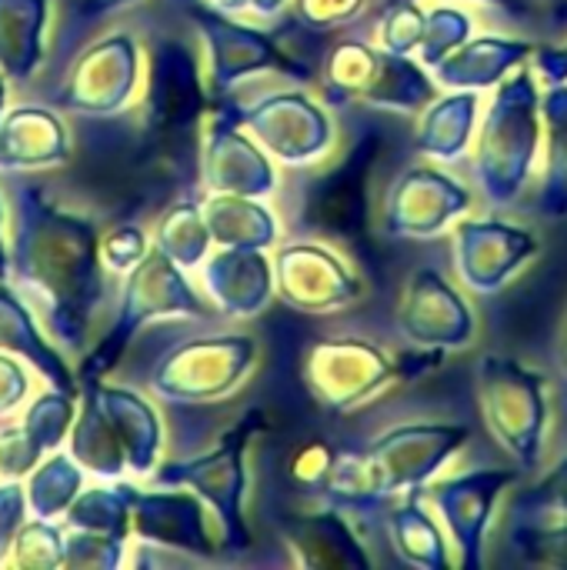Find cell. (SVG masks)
Here are the masks:
<instances>
[{"instance_id":"6da1fadb","label":"cell","mask_w":567,"mask_h":570,"mask_svg":"<svg viewBox=\"0 0 567 570\" xmlns=\"http://www.w3.org/2000/svg\"><path fill=\"white\" fill-rule=\"evenodd\" d=\"M471 441L468 424H398L364 448L341 451L324 501L354 518H371L391 501L421 494Z\"/></svg>"},{"instance_id":"52a82bcc","label":"cell","mask_w":567,"mask_h":570,"mask_svg":"<svg viewBox=\"0 0 567 570\" xmlns=\"http://www.w3.org/2000/svg\"><path fill=\"white\" fill-rule=\"evenodd\" d=\"M471 190L434 160L408 167L388 187L378 230L391 240H431L471 214Z\"/></svg>"},{"instance_id":"1f68e13d","label":"cell","mask_w":567,"mask_h":570,"mask_svg":"<svg viewBox=\"0 0 567 570\" xmlns=\"http://www.w3.org/2000/svg\"><path fill=\"white\" fill-rule=\"evenodd\" d=\"M481 3H495L508 13H528V7H531L528 0H481Z\"/></svg>"},{"instance_id":"ac0fdd59","label":"cell","mask_w":567,"mask_h":570,"mask_svg":"<svg viewBox=\"0 0 567 570\" xmlns=\"http://www.w3.org/2000/svg\"><path fill=\"white\" fill-rule=\"evenodd\" d=\"M545 117V167L535 190V210L545 220L567 217V80L541 87Z\"/></svg>"},{"instance_id":"7402d4cb","label":"cell","mask_w":567,"mask_h":570,"mask_svg":"<svg viewBox=\"0 0 567 570\" xmlns=\"http://www.w3.org/2000/svg\"><path fill=\"white\" fill-rule=\"evenodd\" d=\"M567 521V454L511 504V524H551Z\"/></svg>"},{"instance_id":"4fadbf2b","label":"cell","mask_w":567,"mask_h":570,"mask_svg":"<svg viewBox=\"0 0 567 570\" xmlns=\"http://www.w3.org/2000/svg\"><path fill=\"white\" fill-rule=\"evenodd\" d=\"M538 40L508 33H471L454 53H448L434 70L441 90H495L518 67L531 63Z\"/></svg>"},{"instance_id":"2e32d148","label":"cell","mask_w":567,"mask_h":570,"mask_svg":"<svg viewBox=\"0 0 567 570\" xmlns=\"http://www.w3.org/2000/svg\"><path fill=\"white\" fill-rule=\"evenodd\" d=\"M438 94L441 87L414 53H394L378 43V57L358 104L398 117H418Z\"/></svg>"},{"instance_id":"f546056e","label":"cell","mask_w":567,"mask_h":570,"mask_svg":"<svg viewBox=\"0 0 567 570\" xmlns=\"http://www.w3.org/2000/svg\"><path fill=\"white\" fill-rule=\"evenodd\" d=\"M528 3H541L555 17L558 27H567V0H528Z\"/></svg>"},{"instance_id":"83f0119b","label":"cell","mask_w":567,"mask_h":570,"mask_svg":"<svg viewBox=\"0 0 567 570\" xmlns=\"http://www.w3.org/2000/svg\"><path fill=\"white\" fill-rule=\"evenodd\" d=\"M531 70L538 73L541 87L567 80V40L565 43H538L531 57Z\"/></svg>"},{"instance_id":"30bf717a","label":"cell","mask_w":567,"mask_h":570,"mask_svg":"<svg viewBox=\"0 0 567 570\" xmlns=\"http://www.w3.org/2000/svg\"><path fill=\"white\" fill-rule=\"evenodd\" d=\"M394 321L414 347L451 354L471 347L478 337V317L468 297L438 267H418L408 277Z\"/></svg>"},{"instance_id":"d6986e66","label":"cell","mask_w":567,"mask_h":570,"mask_svg":"<svg viewBox=\"0 0 567 570\" xmlns=\"http://www.w3.org/2000/svg\"><path fill=\"white\" fill-rule=\"evenodd\" d=\"M207 281L227 314L251 317L267 307L274 294V267L264 250H231L217 257L207 271Z\"/></svg>"},{"instance_id":"3957f363","label":"cell","mask_w":567,"mask_h":570,"mask_svg":"<svg viewBox=\"0 0 567 570\" xmlns=\"http://www.w3.org/2000/svg\"><path fill=\"white\" fill-rule=\"evenodd\" d=\"M478 401L485 428L501 451L521 471H538L551 424L548 377L518 357L485 354L478 361Z\"/></svg>"},{"instance_id":"ba28073f","label":"cell","mask_w":567,"mask_h":570,"mask_svg":"<svg viewBox=\"0 0 567 570\" xmlns=\"http://www.w3.org/2000/svg\"><path fill=\"white\" fill-rule=\"evenodd\" d=\"M541 254V237L498 214L461 217L454 224V267L465 287L478 294L505 291L535 257Z\"/></svg>"},{"instance_id":"44dd1931","label":"cell","mask_w":567,"mask_h":570,"mask_svg":"<svg viewBox=\"0 0 567 570\" xmlns=\"http://www.w3.org/2000/svg\"><path fill=\"white\" fill-rule=\"evenodd\" d=\"M211 227L221 244L237 250H264L277 240L274 214L254 197L241 194H224L211 200Z\"/></svg>"},{"instance_id":"d4e9b609","label":"cell","mask_w":567,"mask_h":570,"mask_svg":"<svg viewBox=\"0 0 567 570\" xmlns=\"http://www.w3.org/2000/svg\"><path fill=\"white\" fill-rule=\"evenodd\" d=\"M428 10L421 0H388L378 10V43L394 53H418L424 40Z\"/></svg>"},{"instance_id":"8992f818","label":"cell","mask_w":567,"mask_h":570,"mask_svg":"<svg viewBox=\"0 0 567 570\" xmlns=\"http://www.w3.org/2000/svg\"><path fill=\"white\" fill-rule=\"evenodd\" d=\"M398 381V357L364 337L321 341L304 361V384L328 414H351Z\"/></svg>"},{"instance_id":"4dcf8cb0","label":"cell","mask_w":567,"mask_h":570,"mask_svg":"<svg viewBox=\"0 0 567 570\" xmlns=\"http://www.w3.org/2000/svg\"><path fill=\"white\" fill-rule=\"evenodd\" d=\"M247 7H254L264 17H274V13H281L287 7V0H247Z\"/></svg>"},{"instance_id":"5bb4252c","label":"cell","mask_w":567,"mask_h":570,"mask_svg":"<svg viewBox=\"0 0 567 570\" xmlns=\"http://www.w3.org/2000/svg\"><path fill=\"white\" fill-rule=\"evenodd\" d=\"M264 428L261 411H251L227 438L224 444L194 468V481L197 488L207 494V501L217 508V514L224 518L227 538L234 548H251V534L244 528V514H241V501H244V448L251 444V438Z\"/></svg>"},{"instance_id":"cb8c5ba5","label":"cell","mask_w":567,"mask_h":570,"mask_svg":"<svg viewBox=\"0 0 567 570\" xmlns=\"http://www.w3.org/2000/svg\"><path fill=\"white\" fill-rule=\"evenodd\" d=\"M511 551L525 564L567 570V521L511 524Z\"/></svg>"},{"instance_id":"603a6c76","label":"cell","mask_w":567,"mask_h":570,"mask_svg":"<svg viewBox=\"0 0 567 570\" xmlns=\"http://www.w3.org/2000/svg\"><path fill=\"white\" fill-rule=\"evenodd\" d=\"M475 33V17L468 10H461L458 3H438L428 10L424 20V40L418 47V60L434 70L448 53H454L468 37Z\"/></svg>"},{"instance_id":"4316f807","label":"cell","mask_w":567,"mask_h":570,"mask_svg":"<svg viewBox=\"0 0 567 570\" xmlns=\"http://www.w3.org/2000/svg\"><path fill=\"white\" fill-rule=\"evenodd\" d=\"M368 0H294V17L317 30H341L364 13Z\"/></svg>"},{"instance_id":"f1b7e54d","label":"cell","mask_w":567,"mask_h":570,"mask_svg":"<svg viewBox=\"0 0 567 570\" xmlns=\"http://www.w3.org/2000/svg\"><path fill=\"white\" fill-rule=\"evenodd\" d=\"M555 364H558L561 377L567 381V311H565V317H561L558 337H555Z\"/></svg>"},{"instance_id":"7a4b0ae2","label":"cell","mask_w":567,"mask_h":570,"mask_svg":"<svg viewBox=\"0 0 567 570\" xmlns=\"http://www.w3.org/2000/svg\"><path fill=\"white\" fill-rule=\"evenodd\" d=\"M475 177L491 207H508L535 184L545 157L541 80L531 63L505 77L478 120Z\"/></svg>"},{"instance_id":"277c9868","label":"cell","mask_w":567,"mask_h":570,"mask_svg":"<svg viewBox=\"0 0 567 570\" xmlns=\"http://www.w3.org/2000/svg\"><path fill=\"white\" fill-rule=\"evenodd\" d=\"M384 154V137L374 127H364L348 154L324 174H317L304 190L301 227L321 240H331L344 250L364 254L371 247V184L378 160Z\"/></svg>"},{"instance_id":"e0dca14e","label":"cell","mask_w":567,"mask_h":570,"mask_svg":"<svg viewBox=\"0 0 567 570\" xmlns=\"http://www.w3.org/2000/svg\"><path fill=\"white\" fill-rule=\"evenodd\" d=\"M384 528L404 564L418 570H448L458 564L441 521L434 518V511L424 504L421 494L401 498L398 508L388 514Z\"/></svg>"},{"instance_id":"8fae6325","label":"cell","mask_w":567,"mask_h":570,"mask_svg":"<svg viewBox=\"0 0 567 570\" xmlns=\"http://www.w3.org/2000/svg\"><path fill=\"white\" fill-rule=\"evenodd\" d=\"M244 127L254 130L261 147L284 167L317 164L334 144V120L321 100L304 90L274 94L241 117Z\"/></svg>"},{"instance_id":"484cf974","label":"cell","mask_w":567,"mask_h":570,"mask_svg":"<svg viewBox=\"0 0 567 570\" xmlns=\"http://www.w3.org/2000/svg\"><path fill=\"white\" fill-rule=\"evenodd\" d=\"M334 464H338V451L328 448L324 441H307L304 448L294 451L291 458V478L307 488V491H324V484L331 481L334 474Z\"/></svg>"},{"instance_id":"5b68a950","label":"cell","mask_w":567,"mask_h":570,"mask_svg":"<svg viewBox=\"0 0 567 570\" xmlns=\"http://www.w3.org/2000/svg\"><path fill=\"white\" fill-rule=\"evenodd\" d=\"M518 484L515 468H471L461 474L434 478L421 498L441 521L454 561L465 570L485 568L488 531L498 514L501 498Z\"/></svg>"},{"instance_id":"ffe728a7","label":"cell","mask_w":567,"mask_h":570,"mask_svg":"<svg viewBox=\"0 0 567 570\" xmlns=\"http://www.w3.org/2000/svg\"><path fill=\"white\" fill-rule=\"evenodd\" d=\"M211 177L224 194H241V197H267L277 187L271 154L231 130H224L214 147Z\"/></svg>"},{"instance_id":"9a60e30c","label":"cell","mask_w":567,"mask_h":570,"mask_svg":"<svg viewBox=\"0 0 567 570\" xmlns=\"http://www.w3.org/2000/svg\"><path fill=\"white\" fill-rule=\"evenodd\" d=\"M485 94L481 90H441L414 127L418 150L434 164H454L475 147Z\"/></svg>"},{"instance_id":"7c38bea8","label":"cell","mask_w":567,"mask_h":570,"mask_svg":"<svg viewBox=\"0 0 567 570\" xmlns=\"http://www.w3.org/2000/svg\"><path fill=\"white\" fill-rule=\"evenodd\" d=\"M281 534L301 568L311 570H371L374 558L358 538L341 508L317 514H284Z\"/></svg>"},{"instance_id":"9c48e42d","label":"cell","mask_w":567,"mask_h":570,"mask_svg":"<svg viewBox=\"0 0 567 570\" xmlns=\"http://www.w3.org/2000/svg\"><path fill=\"white\" fill-rule=\"evenodd\" d=\"M274 287L284 304L304 314L344 311L364 297V281L331 244H284L274 257Z\"/></svg>"}]
</instances>
